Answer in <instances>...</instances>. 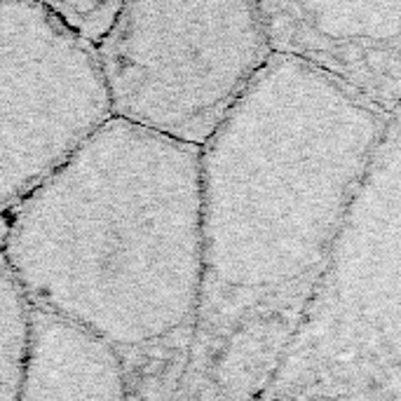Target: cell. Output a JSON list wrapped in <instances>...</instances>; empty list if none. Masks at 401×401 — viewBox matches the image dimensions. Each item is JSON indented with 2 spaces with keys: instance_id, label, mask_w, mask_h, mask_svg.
Segmentation results:
<instances>
[{
  "instance_id": "cell-1",
  "label": "cell",
  "mask_w": 401,
  "mask_h": 401,
  "mask_svg": "<svg viewBox=\"0 0 401 401\" xmlns=\"http://www.w3.org/2000/svg\"><path fill=\"white\" fill-rule=\"evenodd\" d=\"M0 251L31 305L127 350L205 287L202 148L111 118L10 214Z\"/></svg>"
},
{
  "instance_id": "cell-2",
  "label": "cell",
  "mask_w": 401,
  "mask_h": 401,
  "mask_svg": "<svg viewBox=\"0 0 401 401\" xmlns=\"http://www.w3.org/2000/svg\"><path fill=\"white\" fill-rule=\"evenodd\" d=\"M94 49L113 118L197 148L272 57L244 3L122 5Z\"/></svg>"
},
{
  "instance_id": "cell-3",
  "label": "cell",
  "mask_w": 401,
  "mask_h": 401,
  "mask_svg": "<svg viewBox=\"0 0 401 401\" xmlns=\"http://www.w3.org/2000/svg\"><path fill=\"white\" fill-rule=\"evenodd\" d=\"M111 118L94 45L47 3H0V216Z\"/></svg>"
},
{
  "instance_id": "cell-4",
  "label": "cell",
  "mask_w": 401,
  "mask_h": 401,
  "mask_svg": "<svg viewBox=\"0 0 401 401\" xmlns=\"http://www.w3.org/2000/svg\"><path fill=\"white\" fill-rule=\"evenodd\" d=\"M21 401H127L120 354L73 324L36 310Z\"/></svg>"
},
{
  "instance_id": "cell-5",
  "label": "cell",
  "mask_w": 401,
  "mask_h": 401,
  "mask_svg": "<svg viewBox=\"0 0 401 401\" xmlns=\"http://www.w3.org/2000/svg\"><path fill=\"white\" fill-rule=\"evenodd\" d=\"M29 296L0 251V401H21L33 345Z\"/></svg>"
},
{
  "instance_id": "cell-6",
  "label": "cell",
  "mask_w": 401,
  "mask_h": 401,
  "mask_svg": "<svg viewBox=\"0 0 401 401\" xmlns=\"http://www.w3.org/2000/svg\"><path fill=\"white\" fill-rule=\"evenodd\" d=\"M49 8L78 36L96 47L113 29L115 19L122 10V3H54Z\"/></svg>"
},
{
  "instance_id": "cell-7",
  "label": "cell",
  "mask_w": 401,
  "mask_h": 401,
  "mask_svg": "<svg viewBox=\"0 0 401 401\" xmlns=\"http://www.w3.org/2000/svg\"><path fill=\"white\" fill-rule=\"evenodd\" d=\"M364 62L371 66L373 70L383 68V64H385V54L378 52V49H364Z\"/></svg>"
}]
</instances>
